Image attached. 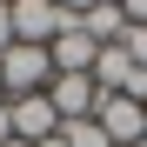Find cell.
I'll use <instances>...</instances> for the list:
<instances>
[{
    "mask_svg": "<svg viewBox=\"0 0 147 147\" xmlns=\"http://www.w3.org/2000/svg\"><path fill=\"white\" fill-rule=\"evenodd\" d=\"M47 80H54V60H47V47L13 40L7 54H0V87H7V100H20V94H47Z\"/></svg>",
    "mask_w": 147,
    "mask_h": 147,
    "instance_id": "1",
    "label": "cell"
},
{
    "mask_svg": "<svg viewBox=\"0 0 147 147\" xmlns=\"http://www.w3.org/2000/svg\"><path fill=\"white\" fill-rule=\"evenodd\" d=\"M47 60H54V74H94L100 47H94V40L80 34V20H74V27H60L54 40H47Z\"/></svg>",
    "mask_w": 147,
    "mask_h": 147,
    "instance_id": "6",
    "label": "cell"
},
{
    "mask_svg": "<svg viewBox=\"0 0 147 147\" xmlns=\"http://www.w3.org/2000/svg\"><path fill=\"white\" fill-rule=\"evenodd\" d=\"M80 34H87L94 47H120V40H127V13H120L114 0H100L94 13H80Z\"/></svg>",
    "mask_w": 147,
    "mask_h": 147,
    "instance_id": "7",
    "label": "cell"
},
{
    "mask_svg": "<svg viewBox=\"0 0 147 147\" xmlns=\"http://www.w3.org/2000/svg\"><path fill=\"white\" fill-rule=\"evenodd\" d=\"M7 13H13V40H27V47H47L60 27H74L54 0H7Z\"/></svg>",
    "mask_w": 147,
    "mask_h": 147,
    "instance_id": "3",
    "label": "cell"
},
{
    "mask_svg": "<svg viewBox=\"0 0 147 147\" xmlns=\"http://www.w3.org/2000/svg\"><path fill=\"white\" fill-rule=\"evenodd\" d=\"M114 7H120V0H114Z\"/></svg>",
    "mask_w": 147,
    "mask_h": 147,
    "instance_id": "14",
    "label": "cell"
},
{
    "mask_svg": "<svg viewBox=\"0 0 147 147\" xmlns=\"http://www.w3.org/2000/svg\"><path fill=\"white\" fill-rule=\"evenodd\" d=\"M54 7H60L67 20H80V13H94V7H100V0H54Z\"/></svg>",
    "mask_w": 147,
    "mask_h": 147,
    "instance_id": "9",
    "label": "cell"
},
{
    "mask_svg": "<svg viewBox=\"0 0 147 147\" xmlns=\"http://www.w3.org/2000/svg\"><path fill=\"white\" fill-rule=\"evenodd\" d=\"M13 47V13H7V0H0V54Z\"/></svg>",
    "mask_w": 147,
    "mask_h": 147,
    "instance_id": "10",
    "label": "cell"
},
{
    "mask_svg": "<svg viewBox=\"0 0 147 147\" xmlns=\"http://www.w3.org/2000/svg\"><path fill=\"white\" fill-rule=\"evenodd\" d=\"M0 100H7V87H0Z\"/></svg>",
    "mask_w": 147,
    "mask_h": 147,
    "instance_id": "13",
    "label": "cell"
},
{
    "mask_svg": "<svg viewBox=\"0 0 147 147\" xmlns=\"http://www.w3.org/2000/svg\"><path fill=\"white\" fill-rule=\"evenodd\" d=\"M60 140H67V147H114L100 127H94V120H67V127H60Z\"/></svg>",
    "mask_w": 147,
    "mask_h": 147,
    "instance_id": "8",
    "label": "cell"
},
{
    "mask_svg": "<svg viewBox=\"0 0 147 147\" xmlns=\"http://www.w3.org/2000/svg\"><path fill=\"white\" fill-rule=\"evenodd\" d=\"M7 114H13V140H27V147L60 134V114H54L47 94H20V100H7Z\"/></svg>",
    "mask_w": 147,
    "mask_h": 147,
    "instance_id": "4",
    "label": "cell"
},
{
    "mask_svg": "<svg viewBox=\"0 0 147 147\" xmlns=\"http://www.w3.org/2000/svg\"><path fill=\"white\" fill-rule=\"evenodd\" d=\"M140 107H147V100H127V94H100V107H94V127H100L114 147H140Z\"/></svg>",
    "mask_w": 147,
    "mask_h": 147,
    "instance_id": "5",
    "label": "cell"
},
{
    "mask_svg": "<svg viewBox=\"0 0 147 147\" xmlns=\"http://www.w3.org/2000/svg\"><path fill=\"white\" fill-rule=\"evenodd\" d=\"M140 147H147V140H140Z\"/></svg>",
    "mask_w": 147,
    "mask_h": 147,
    "instance_id": "15",
    "label": "cell"
},
{
    "mask_svg": "<svg viewBox=\"0 0 147 147\" xmlns=\"http://www.w3.org/2000/svg\"><path fill=\"white\" fill-rule=\"evenodd\" d=\"M0 147H27V140H0Z\"/></svg>",
    "mask_w": 147,
    "mask_h": 147,
    "instance_id": "12",
    "label": "cell"
},
{
    "mask_svg": "<svg viewBox=\"0 0 147 147\" xmlns=\"http://www.w3.org/2000/svg\"><path fill=\"white\" fill-rule=\"evenodd\" d=\"M47 100H54L60 127H67V120H94L100 87H94V74H54V80H47Z\"/></svg>",
    "mask_w": 147,
    "mask_h": 147,
    "instance_id": "2",
    "label": "cell"
},
{
    "mask_svg": "<svg viewBox=\"0 0 147 147\" xmlns=\"http://www.w3.org/2000/svg\"><path fill=\"white\" fill-rule=\"evenodd\" d=\"M0 140H13V114H7V100H0Z\"/></svg>",
    "mask_w": 147,
    "mask_h": 147,
    "instance_id": "11",
    "label": "cell"
}]
</instances>
